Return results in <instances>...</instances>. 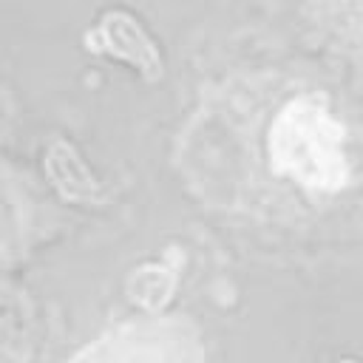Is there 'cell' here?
<instances>
[{"mask_svg": "<svg viewBox=\"0 0 363 363\" xmlns=\"http://www.w3.org/2000/svg\"><path fill=\"white\" fill-rule=\"evenodd\" d=\"M340 136V125L318 102L295 99L278 113L269 150L281 173L306 187L335 190L346 179Z\"/></svg>", "mask_w": 363, "mask_h": 363, "instance_id": "1", "label": "cell"}, {"mask_svg": "<svg viewBox=\"0 0 363 363\" xmlns=\"http://www.w3.org/2000/svg\"><path fill=\"white\" fill-rule=\"evenodd\" d=\"M68 363H207V354L184 318H139L102 332Z\"/></svg>", "mask_w": 363, "mask_h": 363, "instance_id": "2", "label": "cell"}]
</instances>
